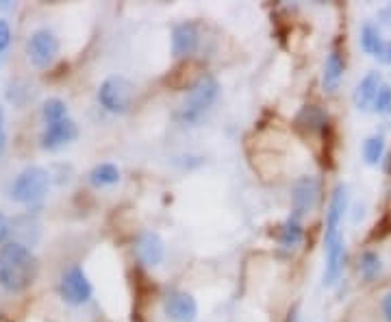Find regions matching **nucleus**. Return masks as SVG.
Instances as JSON below:
<instances>
[{"mask_svg": "<svg viewBox=\"0 0 391 322\" xmlns=\"http://www.w3.org/2000/svg\"><path fill=\"white\" fill-rule=\"evenodd\" d=\"M37 257L22 242H7L0 246V287L9 294L28 289L37 277Z\"/></svg>", "mask_w": 391, "mask_h": 322, "instance_id": "1", "label": "nucleus"}, {"mask_svg": "<svg viewBox=\"0 0 391 322\" xmlns=\"http://www.w3.org/2000/svg\"><path fill=\"white\" fill-rule=\"evenodd\" d=\"M220 80L214 74H200L193 80L181 109L176 111V120L181 124H196L220 99Z\"/></svg>", "mask_w": 391, "mask_h": 322, "instance_id": "2", "label": "nucleus"}, {"mask_svg": "<svg viewBox=\"0 0 391 322\" xmlns=\"http://www.w3.org/2000/svg\"><path fill=\"white\" fill-rule=\"evenodd\" d=\"M98 103L113 116H124L135 103V83L124 74L107 76L98 87Z\"/></svg>", "mask_w": 391, "mask_h": 322, "instance_id": "3", "label": "nucleus"}, {"mask_svg": "<svg viewBox=\"0 0 391 322\" xmlns=\"http://www.w3.org/2000/svg\"><path fill=\"white\" fill-rule=\"evenodd\" d=\"M48 185H51V172L42 166H26L13 179L9 198L20 205H35L46 196Z\"/></svg>", "mask_w": 391, "mask_h": 322, "instance_id": "4", "label": "nucleus"}, {"mask_svg": "<svg viewBox=\"0 0 391 322\" xmlns=\"http://www.w3.org/2000/svg\"><path fill=\"white\" fill-rule=\"evenodd\" d=\"M59 294L65 303L72 305V307L85 305L94 296L92 281L87 277V272L83 270V266L74 264L63 272V277L59 281Z\"/></svg>", "mask_w": 391, "mask_h": 322, "instance_id": "5", "label": "nucleus"}, {"mask_svg": "<svg viewBox=\"0 0 391 322\" xmlns=\"http://www.w3.org/2000/svg\"><path fill=\"white\" fill-rule=\"evenodd\" d=\"M59 48H61L59 37L51 28H37L33 31L26 42V55L33 66L37 70H44L48 66H53V61L59 57Z\"/></svg>", "mask_w": 391, "mask_h": 322, "instance_id": "6", "label": "nucleus"}, {"mask_svg": "<svg viewBox=\"0 0 391 322\" xmlns=\"http://www.w3.org/2000/svg\"><path fill=\"white\" fill-rule=\"evenodd\" d=\"M163 314L170 322H196L198 318V300L183 289H172L161 300Z\"/></svg>", "mask_w": 391, "mask_h": 322, "instance_id": "7", "label": "nucleus"}, {"mask_svg": "<svg viewBox=\"0 0 391 322\" xmlns=\"http://www.w3.org/2000/svg\"><path fill=\"white\" fill-rule=\"evenodd\" d=\"M320 196V181L315 176H300L291 185V216L304 218L313 212V207Z\"/></svg>", "mask_w": 391, "mask_h": 322, "instance_id": "8", "label": "nucleus"}, {"mask_svg": "<svg viewBox=\"0 0 391 322\" xmlns=\"http://www.w3.org/2000/svg\"><path fill=\"white\" fill-rule=\"evenodd\" d=\"M133 251L139 264H144L146 268H157L166 257V239L153 229H144L135 235Z\"/></svg>", "mask_w": 391, "mask_h": 322, "instance_id": "9", "label": "nucleus"}, {"mask_svg": "<svg viewBox=\"0 0 391 322\" xmlns=\"http://www.w3.org/2000/svg\"><path fill=\"white\" fill-rule=\"evenodd\" d=\"M346 209H348V187H346L344 183H339V185L333 189L329 212H326L324 242H331V239H337V237H344V235H341V222H344Z\"/></svg>", "mask_w": 391, "mask_h": 322, "instance_id": "10", "label": "nucleus"}, {"mask_svg": "<svg viewBox=\"0 0 391 322\" xmlns=\"http://www.w3.org/2000/svg\"><path fill=\"white\" fill-rule=\"evenodd\" d=\"M78 137V126L72 118H65L61 122L48 124L40 135V146L44 151H57L61 146H68Z\"/></svg>", "mask_w": 391, "mask_h": 322, "instance_id": "11", "label": "nucleus"}, {"mask_svg": "<svg viewBox=\"0 0 391 322\" xmlns=\"http://www.w3.org/2000/svg\"><path fill=\"white\" fill-rule=\"evenodd\" d=\"M324 255H326V266H324V285H335L344 272L346 266V242L344 237L324 242Z\"/></svg>", "mask_w": 391, "mask_h": 322, "instance_id": "12", "label": "nucleus"}, {"mask_svg": "<svg viewBox=\"0 0 391 322\" xmlns=\"http://www.w3.org/2000/svg\"><path fill=\"white\" fill-rule=\"evenodd\" d=\"M200 46V31L193 22H181L172 28V55L174 57H189Z\"/></svg>", "mask_w": 391, "mask_h": 322, "instance_id": "13", "label": "nucleus"}, {"mask_svg": "<svg viewBox=\"0 0 391 322\" xmlns=\"http://www.w3.org/2000/svg\"><path fill=\"white\" fill-rule=\"evenodd\" d=\"M383 74L379 70H372L367 72L363 78H361V83L356 85L354 94H352V103L358 111H367L374 107V101H376V96L383 87Z\"/></svg>", "mask_w": 391, "mask_h": 322, "instance_id": "14", "label": "nucleus"}, {"mask_svg": "<svg viewBox=\"0 0 391 322\" xmlns=\"http://www.w3.org/2000/svg\"><path fill=\"white\" fill-rule=\"evenodd\" d=\"M344 70H346V63H344V57L333 48L324 61V72H322V87L326 92H335L341 83V76H344Z\"/></svg>", "mask_w": 391, "mask_h": 322, "instance_id": "15", "label": "nucleus"}, {"mask_svg": "<svg viewBox=\"0 0 391 322\" xmlns=\"http://www.w3.org/2000/svg\"><path fill=\"white\" fill-rule=\"evenodd\" d=\"M361 48H363L367 55H372L374 59H379V61L383 59L385 48H387V40L383 37L381 28L376 24L367 22L361 28Z\"/></svg>", "mask_w": 391, "mask_h": 322, "instance_id": "16", "label": "nucleus"}, {"mask_svg": "<svg viewBox=\"0 0 391 322\" xmlns=\"http://www.w3.org/2000/svg\"><path fill=\"white\" fill-rule=\"evenodd\" d=\"M302 235H304V231H302L300 220L293 218V216H289V218L281 224V227H279L276 239H279V244H281L283 248H293V246H298L300 242H302Z\"/></svg>", "mask_w": 391, "mask_h": 322, "instance_id": "17", "label": "nucleus"}, {"mask_svg": "<svg viewBox=\"0 0 391 322\" xmlns=\"http://www.w3.org/2000/svg\"><path fill=\"white\" fill-rule=\"evenodd\" d=\"M118 181H120V168L116 164H111V161L94 166L89 172V183L94 187H109V185H116Z\"/></svg>", "mask_w": 391, "mask_h": 322, "instance_id": "18", "label": "nucleus"}, {"mask_svg": "<svg viewBox=\"0 0 391 322\" xmlns=\"http://www.w3.org/2000/svg\"><path fill=\"white\" fill-rule=\"evenodd\" d=\"M296 122L302 128H306V131H322L326 124V114L315 105H306V107H302Z\"/></svg>", "mask_w": 391, "mask_h": 322, "instance_id": "19", "label": "nucleus"}, {"mask_svg": "<svg viewBox=\"0 0 391 322\" xmlns=\"http://www.w3.org/2000/svg\"><path fill=\"white\" fill-rule=\"evenodd\" d=\"M358 272L365 281H374L383 272V260L376 251H365L358 260Z\"/></svg>", "mask_w": 391, "mask_h": 322, "instance_id": "20", "label": "nucleus"}, {"mask_svg": "<svg viewBox=\"0 0 391 322\" xmlns=\"http://www.w3.org/2000/svg\"><path fill=\"white\" fill-rule=\"evenodd\" d=\"M385 157V137L372 135L363 142V159L367 166H379Z\"/></svg>", "mask_w": 391, "mask_h": 322, "instance_id": "21", "label": "nucleus"}, {"mask_svg": "<svg viewBox=\"0 0 391 322\" xmlns=\"http://www.w3.org/2000/svg\"><path fill=\"white\" fill-rule=\"evenodd\" d=\"M68 118V105H65L61 99H48L42 105V120L48 124H55Z\"/></svg>", "mask_w": 391, "mask_h": 322, "instance_id": "22", "label": "nucleus"}, {"mask_svg": "<svg viewBox=\"0 0 391 322\" xmlns=\"http://www.w3.org/2000/svg\"><path fill=\"white\" fill-rule=\"evenodd\" d=\"M372 109L376 111V114H381V116H385V114H389V111H391V85L389 83H383V87H381V92L376 96V101H374Z\"/></svg>", "mask_w": 391, "mask_h": 322, "instance_id": "23", "label": "nucleus"}, {"mask_svg": "<svg viewBox=\"0 0 391 322\" xmlns=\"http://www.w3.org/2000/svg\"><path fill=\"white\" fill-rule=\"evenodd\" d=\"M11 44V26L5 18H0V53H5Z\"/></svg>", "mask_w": 391, "mask_h": 322, "instance_id": "24", "label": "nucleus"}, {"mask_svg": "<svg viewBox=\"0 0 391 322\" xmlns=\"http://www.w3.org/2000/svg\"><path fill=\"white\" fill-rule=\"evenodd\" d=\"M9 233H11V222L3 212H0V244H7Z\"/></svg>", "mask_w": 391, "mask_h": 322, "instance_id": "25", "label": "nucleus"}, {"mask_svg": "<svg viewBox=\"0 0 391 322\" xmlns=\"http://www.w3.org/2000/svg\"><path fill=\"white\" fill-rule=\"evenodd\" d=\"M381 312H383L385 322H391V289H387L381 298Z\"/></svg>", "mask_w": 391, "mask_h": 322, "instance_id": "26", "label": "nucleus"}, {"mask_svg": "<svg viewBox=\"0 0 391 322\" xmlns=\"http://www.w3.org/2000/svg\"><path fill=\"white\" fill-rule=\"evenodd\" d=\"M5 144H7V133H5V109L0 107V155L5 151Z\"/></svg>", "mask_w": 391, "mask_h": 322, "instance_id": "27", "label": "nucleus"}, {"mask_svg": "<svg viewBox=\"0 0 391 322\" xmlns=\"http://www.w3.org/2000/svg\"><path fill=\"white\" fill-rule=\"evenodd\" d=\"M381 18H383V22H385V24H389V26H391V7H387V9H383V11H381Z\"/></svg>", "mask_w": 391, "mask_h": 322, "instance_id": "28", "label": "nucleus"}, {"mask_svg": "<svg viewBox=\"0 0 391 322\" xmlns=\"http://www.w3.org/2000/svg\"><path fill=\"white\" fill-rule=\"evenodd\" d=\"M287 322H300L298 312H291V314H289V318H287Z\"/></svg>", "mask_w": 391, "mask_h": 322, "instance_id": "29", "label": "nucleus"}, {"mask_svg": "<svg viewBox=\"0 0 391 322\" xmlns=\"http://www.w3.org/2000/svg\"><path fill=\"white\" fill-rule=\"evenodd\" d=\"M0 322H3V316H0Z\"/></svg>", "mask_w": 391, "mask_h": 322, "instance_id": "30", "label": "nucleus"}]
</instances>
